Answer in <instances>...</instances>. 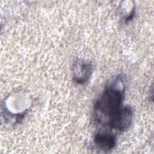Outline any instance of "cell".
<instances>
[{
    "instance_id": "cell-1",
    "label": "cell",
    "mask_w": 154,
    "mask_h": 154,
    "mask_svg": "<svg viewBox=\"0 0 154 154\" xmlns=\"http://www.w3.org/2000/svg\"><path fill=\"white\" fill-rule=\"evenodd\" d=\"M124 97V89H120L114 84L107 86L94 105V117L99 123L104 118L109 119L120 108Z\"/></svg>"
},
{
    "instance_id": "cell-2",
    "label": "cell",
    "mask_w": 154,
    "mask_h": 154,
    "mask_svg": "<svg viewBox=\"0 0 154 154\" xmlns=\"http://www.w3.org/2000/svg\"><path fill=\"white\" fill-rule=\"evenodd\" d=\"M132 120V111L130 106H121L109 119L107 124L111 129L119 131L126 130L131 125Z\"/></svg>"
},
{
    "instance_id": "cell-3",
    "label": "cell",
    "mask_w": 154,
    "mask_h": 154,
    "mask_svg": "<svg viewBox=\"0 0 154 154\" xmlns=\"http://www.w3.org/2000/svg\"><path fill=\"white\" fill-rule=\"evenodd\" d=\"M92 69L93 66L90 63L84 60H77L73 66L74 81L80 84L85 83L91 75Z\"/></svg>"
},
{
    "instance_id": "cell-4",
    "label": "cell",
    "mask_w": 154,
    "mask_h": 154,
    "mask_svg": "<svg viewBox=\"0 0 154 154\" xmlns=\"http://www.w3.org/2000/svg\"><path fill=\"white\" fill-rule=\"evenodd\" d=\"M94 142L96 146L102 150H111L116 145V137L109 134L99 133L94 137Z\"/></svg>"
}]
</instances>
